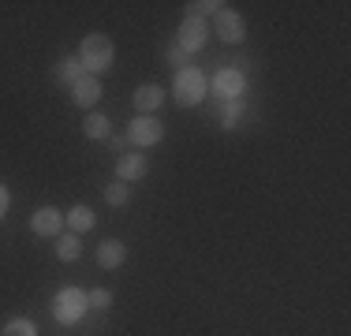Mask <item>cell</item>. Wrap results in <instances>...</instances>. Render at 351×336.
Instances as JSON below:
<instances>
[{"label": "cell", "instance_id": "6da1fadb", "mask_svg": "<svg viewBox=\"0 0 351 336\" xmlns=\"http://www.w3.org/2000/svg\"><path fill=\"white\" fill-rule=\"evenodd\" d=\"M79 64L86 67V75L105 71V67L112 64V41H108L105 34H90V38H82V45H79Z\"/></svg>", "mask_w": 351, "mask_h": 336}, {"label": "cell", "instance_id": "7a4b0ae2", "mask_svg": "<svg viewBox=\"0 0 351 336\" xmlns=\"http://www.w3.org/2000/svg\"><path fill=\"white\" fill-rule=\"evenodd\" d=\"M176 101H180L183 108L198 105V101L206 97V90H210V82H206V75L198 71V67H183V71H176Z\"/></svg>", "mask_w": 351, "mask_h": 336}, {"label": "cell", "instance_id": "3957f363", "mask_svg": "<svg viewBox=\"0 0 351 336\" xmlns=\"http://www.w3.org/2000/svg\"><path fill=\"white\" fill-rule=\"evenodd\" d=\"M53 310H56V317H60L64 325H75L82 314H86V291H79V288L60 291V296L53 299Z\"/></svg>", "mask_w": 351, "mask_h": 336}, {"label": "cell", "instance_id": "277c9868", "mask_svg": "<svg viewBox=\"0 0 351 336\" xmlns=\"http://www.w3.org/2000/svg\"><path fill=\"white\" fill-rule=\"evenodd\" d=\"M243 90H247V79L236 71V67H224V71H217V79H213V97L221 101H239L243 97Z\"/></svg>", "mask_w": 351, "mask_h": 336}, {"label": "cell", "instance_id": "5b68a950", "mask_svg": "<svg viewBox=\"0 0 351 336\" xmlns=\"http://www.w3.org/2000/svg\"><path fill=\"white\" fill-rule=\"evenodd\" d=\"M206 38H210V27H206V19H195V15H187L183 19V27H180V41L176 45L183 49V53H198V49L206 45Z\"/></svg>", "mask_w": 351, "mask_h": 336}, {"label": "cell", "instance_id": "8992f818", "mask_svg": "<svg viewBox=\"0 0 351 336\" xmlns=\"http://www.w3.org/2000/svg\"><path fill=\"white\" fill-rule=\"evenodd\" d=\"M161 139H165V123L154 120V116H138L128 131V142H135V146H157Z\"/></svg>", "mask_w": 351, "mask_h": 336}, {"label": "cell", "instance_id": "52a82bcc", "mask_svg": "<svg viewBox=\"0 0 351 336\" xmlns=\"http://www.w3.org/2000/svg\"><path fill=\"white\" fill-rule=\"evenodd\" d=\"M30 228H34L38 235H60L64 213H60V209H53V206H41L38 213L30 217Z\"/></svg>", "mask_w": 351, "mask_h": 336}, {"label": "cell", "instance_id": "ba28073f", "mask_svg": "<svg viewBox=\"0 0 351 336\" xmlns=\"http://www.w3.org/2000/svg\"><path fill=\"white\" fill-rule=\"evenodd\" d=\"M243 34H247V23L239 19L236 12H221V15H217V38H221V41L236 45V41H243Z\"/></svg>", "mask_w": 351, "mask_h": 336}, {"label": "cell", "instance_id": "9c48e42d", "mask_svg": "<svg viewBox=\"0 0 351 336\" xmlns=\"http://www.w3.org/2000/svg\"><path fill=\"white\" fill-rule=\"evenodd\" d=\"M71 94H75V105L90 108L94 101H101V82H97L94 75H82V79L71 82Z\"/></svg>", "mask_w": 351, "mask_h": 336}, {"label": "cell", "instance_id": "30bf717a", "mask_svg": "<svg viewBox=\"0 0 351 336\" xmlns=\"http://www.w3.org/2000/svg\"><path fill=\"white\" fill-rule=\"evenodd\" d=\"M116 176H120V183H135L146 176V157L142 154H120V161H116Z\"/></svg>", "mask_w": 351, "mask_h": 336}, {"label": "cell", "instance_id": "8fae6325", "mask_svg": "<svg viewBox=\"0 0 351 336\" xmlns=\"http://www.w3.org/2000/svg\"><path fill=\"white\" fill-rule=\"evenodd\" d=\"M123 258H128V247H123L120 239H105L101 247H97V265L101 269H120Z\"/></svg>", "mask_w": 351, "mask_h": 336}, {"label": "cell", "instance_id": "7c38bea8", "mask_svg": "<svg viewBox=\"0 0 351 336\" xmlns=\"http://www.w3.org/2000/svg\"><path fill=\"white\" fill-rule=\"evenodd\" d=\"M161 101H165V94H161V86H154V82H146V86L135 90V105L142 108V116H149Z\"/></svg>", "mask_w": 351, "mask_h": 336}, {"label": "cell", "instance_id": "4fadbf2b", "mask_svg": "<svg viewBox=\"0 0 351 336\" xmlns=\"http://www.w3.org/2000/svg\"><path fill=\"white\" fill-rule=\"evenodd\" d=\"M64 221H68L75 232H86V228H94V221H97V217H94V209H90V206H75L71 213L64 217Z\"/></svg>", "mask_w": 351, "mask_h": 336}, {"label": "cell", "instance_id": "5bb4252c", "mask_svg": "<svg viewBox=\"0 0 351 336\" xmlns=\"http://www.w3.org/2000/svg\"><path fill=\"white\" fill-rule=\"evenodd\" d=\"M239 120H243V97H239V101H224V108H221V128L232 131Z\"/></svg>", "mask_w": 351, "mask_h": 336}, {"label": "cell", "instance_id": "9a60e30c", "mask_svg": "<svg viewBox=\"0 0 351 336\" xmlns=\"http://www.w3.org/2000/svg\"><path fill=\"white\" fill-rule=\"evenodd\" d=\"M82 131H86L90 139H108V116H101V112L86 116V123H82Z\"/></svg>", "mask_w": 351, "mask_h": 336}, {"label": "cell", "instance_id": "2e32d148", "mask_svg": "<svg viewBox=\"0 0 351 336\" xmlns=\"http://www.w3.org/2000/svg\"><path fill=\"white\" fill-rule=\"evenodd\" d=\"M82 250V243L75 239V235H60V243H56V254H60V262H75Z\"/></svg>", "mask_w": 351, "mask_h": 336}, {"label": "cell", "instance_id": "e0dca14e", "mask_svg": "<svg viewBox=\"0 0 351 336\" xmlns=\"http://www.w3.org/2000/svg\"><path fill=\"white\" fill-rule=\"evenodd\" d=\"M4 336H38V325L30 317H15V322L4 325Z\"/></svg>", "mask_w": 351, "mask_h": 336}, {"label": "cell", "instance_id": "ac0fdd59", "mask_svg": "<svg viewBox=\"0 0 351 336\" xmlns=\"http://www.w3.org/2000/svg\"><path fill=\"white\" fill-rule=\"evenodd\" d=\"M187 8H191V15H195V19H206V15H221L224 12L221 0H195V4H187Z\"/></svg>", "mask_w": 351, "mask_h": 336}, {"label": "cell", "instance_id": "d6986e66", "mask_svg": "<svg viewBox=\"0 0 351 336\" xmlns=\"http://www.w3.org/2000/svg\"><path fill=\"white\" fill-rule=\"evenodd\" d=\"M82 75H86V71H82L79 56H71V60H64V64H60V71H56V79H60V82H75V79H82Z\"/></svg>", "mask_w": 351, "mask_h": 336}, {"label": "cell", "instance_id": "ffe728a7", "mask_svg": "<svg viewBox=\"0 0 351 336\" xmlns=\"http://www.w3.org/2000/svg\"><path fill=\"white\" fill-rule=\"evenodd\" d=\"M128 198H131V191L123 187L120 180H116V183H108V187H105V202H108V206H123Z\"/></svg>", "mask_w": 351, "mask_h": 336}, {"label": "cell", "instance_id": "44dd1931", "mask_svg": "<svg viewBox=\"0 0 351 336\" xmlns=\"http://www.w3.org/2000/svg\"><path fill=\"white\" fill-rule=\"evenodd\" d=\"M108 302H112V291H105V288H94L86 296V307H94V310H105Z\"/></svg>", "mask_w": 351, "mask_h": 336}, {"label": "cell", "instance_id": "7402d4cb", "mask_svg": "<svg viewBox=\"0 0 351 336\" xmlns=\"http://www.w3.org/2000/svg\"><path fill=\"white\" fill-rule=\"evenodd\" d=\"M169 60H172V64H180V67H187V53H183L180 45H172V49H169Z\"/></svg>", "mask_w": 351, "mask_h": 336}, {"label": "cell", "instance_id": "603a6c76", "mask_svg": "<svg viewBox=\"0 0 351 336\" xmlns=\"http://www.w3.org/2000/svg\"><path fill=\"white\" fill-rule=\"evenodd\" d=\"M8 206H12V198H8V187H4V183H0V217L8 213Z\"/></svg>", "mask_w": 351, "mask_h": 336}]
</instances>
